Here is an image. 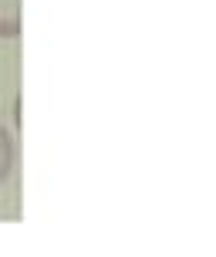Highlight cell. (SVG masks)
Returning <instances> with one entry per match:
<instances>
[{
    "mask_svg": "<svg viewBox=\"0 0 216 257\" xmlns=\"http://www.w3.org/2000/svg\"><path fill=\"white\" fill-rule=\"evenodd\" d=\"M21 34V0H0V41Z\"/></svg>",
    "mask_w": 216,
    "mask_h": 257,
    "instance_id": "1",
    "label": "cell"
},
{
    "mask_svg": "<svg viewBox=\"0 0 216 257\" xmlns=\"http://www.w3.org/2000/svg\"><path fill=\"white\" fill-rule=\"evenodd\" d=\"M14 163H17V146H14V136L7 125H0V186H7L14 173Z\"/></svg>",
    "mask_w": 216,
    "mask_h": 257,
    "instance_id": "2",
    "label": "cell"
}]
</instances>
